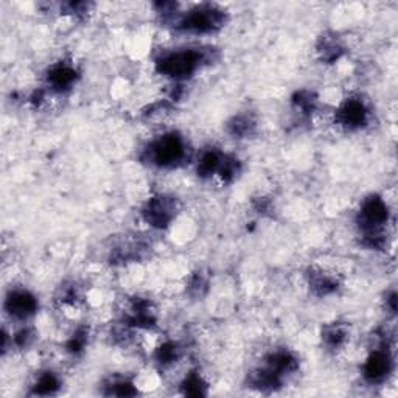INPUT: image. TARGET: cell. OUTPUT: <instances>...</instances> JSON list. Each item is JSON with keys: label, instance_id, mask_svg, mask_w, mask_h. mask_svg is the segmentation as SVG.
Masks as SVG:
<instances>
[{"label": "cell", "instance_id": "1", "mask_svg": "<svg viewBox=\"0 0 398 398\" xmlns=\"http://www.w3.org/2000/svg\"><path fill=\"white\" fill-rule=\"evenodd\" d=\"M206 61V53L201 50L186 48L178 50V52L163 55L162 58L156 62L157 71L162 75L172 78H186L192 75L197 69Z\"/></svg>", "mask_w": 398, "mask_h": 398}, {"label": "cell", "instance_id": "2", "mask_svg": "<svg viewBox=\"0 0 398 398\" xmlns=\"http://www.w3.org/2000/svg\"><path fill=\"white\" fill-rule=\"evenodd\" d=\"M186 142L182 137L174 134L161 136L157 141L150 145L147 157L151 163L157 167H174L186 157Z\"/></svg>", "mask_w": 398, "mask_h": 398}, {"label": "cell", "instance_id": "3", "mask_svg": "<svg viewBox=\"0 0 398 398\" xmlns=\"http://www.w3.org/2000/svg\"><path fill=\"white\" fill-rule=\"evenodd\" d=\"M224 24V15L213 8H201L195 10L182 19L179 22V28L192 33H208L219 28Z\"/></svg>", "mask_w": 398, "mask_h": 398}, {"label": "cell", "instance_id": "4", "mask_svg": "<svg viewBox=\"0 0 398 398\" xmlns=\"http://www.w3.org/2000/svg\"><path fill=\"white\" fill-rule=\"evenodd\" d=\"M176 202L172 198L157 197L150 199L147 207L143 208V218L148 224L154 227H165L174 218Z\"/></svg>", "mask_w": 398, "mask_h": 398}, {"label": "cell", "instance_id": "5", "mask_svg": "<svg viewBox=\"0 0 398 398\" xmlns=\"http://www.w3.org/2000/svg\"><path fill=\"white\" fill-rule=\"evenodd\" d=\"M368 107H365L364 101L359 98L345 100L343 106L336 111V122L349 129L361 128V126L368 122Z\"/></svg>", "mask_w": 398, "mask_h": 398}, {"label": "cell", "instance_id": "6", "mask_svg": "<svg viewBox=\"0 0 398 398\" xmlns=\"http://www.w3.org/2000/svg\"><path fill=\"white\" fill-rule=\"evenodd\" d=\"M5 308L11 318L27 319L36 313L37 300L33 294L25 291V289H16V291L10 293L5 302Z\"/></svg>", "mask_w": 398, "mask_h": 398}, {"label": "cell", "instance_id": "7", "mask_svg": "<svg viewBox=\"0 0 398 398\" xmlns=\"http://www.w3.org/2000/svg\"><path fill=\"white\" fill-rule=\"evenodd\" d=\"M390 364L392 359L388 352L375 350L364 364V378L369 383H381L389 375Z\"/></svg>", "mask_w": 398, "mask_h": 398}, {"label": "cell", "instance_id": "8", "mask_svg": "<svg viewBox=\"0 0 398 398\" xmlns=\"http://www.w3.org/2000/svg\"><path fill=\"white\" fill-rule=\"evenodd\" d=\"M47 78L52 89L62 92L66 89H71V86L75 83V80H77V71L67 64H58L48 72Z\"/></svg>", "mask_w": 398, "mask_h": 398}, {"label": "cell", "instance_id": "9", "mask_svg": "<svg viewBox=\"0 0 398 398\" xmlns=\"http://www.w3.org/2000/svg\"><path fill=\"white\" fill-rule=\"evenodd\" d=\"M223 159H224V154L218 153V151H215V150L206 151V153L201 156L199 163H198V174L202 176V178H207V176L218 173Z\"/></svg>", "mask_w": 398, "mask_h": 398}, {"label": "cell", "instance_id": "10", "mask_svg": "<svg viewBox=\"0 0 398 398\" xmlns=\"http://www.w3.org/2000/svg\"><path fill=\"white\" fill-rule=\"evenodd\" d=\"M60 389V380L58 377L52 372H46V374L39 375L37 381L33 386V394L36 395H52Z\"/></svg>", "mask_w": 398, "mask_h": 398}, {"label": "cell", "instance_id": "11", "mask_svg": "<svg viewBox=\"0 0 398 398\" xmlns=\"http://www.w3.org/2000/svg\"><path fill=\"white\" fill-rule=\"evenodd\" d=\"M347 339V332L344 327L341 325H330L325 328L324 332V341L328 347L332 349H336V347H341Z\"/></svg>", "mask_w": 398, "mask_h": 398}, {"label": "cell", "instance_id": "12", "mask_svg": "<svg viewBox=\"0 0 398 398\" xmlns=\"http://www.w3.org/2000/svg\"><path fill=\"white\" fill-rule=\"evenodd\" d=\"M157 361L161 364L167 365V364H172L174 363L176 359L179 358V349L178 345L173 344V343H167L159 347V350H157Z\"/></svg>", "mask_w": 398, "mask_h": 398}, {"label": "cell", "instance_id": "13", "mask_svg": "<svg viewBox=\"0 0 398 398\" xmlns=\"http://www.w3.org/2000/svg\"><path fill=\"white\" fill-rule=\"evenodd\" d=\"M229 128L233 136L243 137L246 134H249L251 129L254 128V123H252V120L249 117L242 116V117L233 118V122L229 125Z\"/></svg>", "mask_w": 398, "mask_h": 398}, {"label": "cell", "instance_id": "14", "mask_svg": "<svg viewBox=\"0 0 398 398\" xmlns=\"http://www.w3.org/2000/svg\"><path fill=\"white\" fill-rule=\"evenodd\" d=\"M182 388H184V392L187 395H204L206 394V390H204L206 384L202 383L199 375L187 377L184 384H182Z\"/></svg>", "mask_w": 398, "mask_h": 398}, {"label": "cell", "instance_id": "15", "mask_svg": "<svg viewBox=\"0 0 398 398\" xmlns=\"http://www.w3.org/2000/svg\"><path fill=\"white\" fill-rule=\"evenodd\" d=\"M109 388V395H118V397H125V395H136L137 390L134 389L131 383L128 381H114Z\"/></svg>", "mask_w": 398, "mask_h": 398}]
</instances>
